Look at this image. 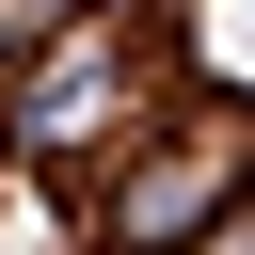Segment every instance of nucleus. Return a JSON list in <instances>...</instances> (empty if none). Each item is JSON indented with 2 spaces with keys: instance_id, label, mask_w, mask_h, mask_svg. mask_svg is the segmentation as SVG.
I'll return each instance as SVG.
<instances>
[{
  "instance_id": "obj_1",
  "label": "nucleus",
  "mask_w": 255,
  "mask_h": 255,
  "mask_svg": "<svg viewBox=\"0 0 255 255\" xmlns=\"http://www.w3.org/2000/svg\"><path fill=\"white\" fill-rule=\"evenodd\" d=\"M207 255H255V223H223V239H207Z\"/></svg>"
}]
</instances>
